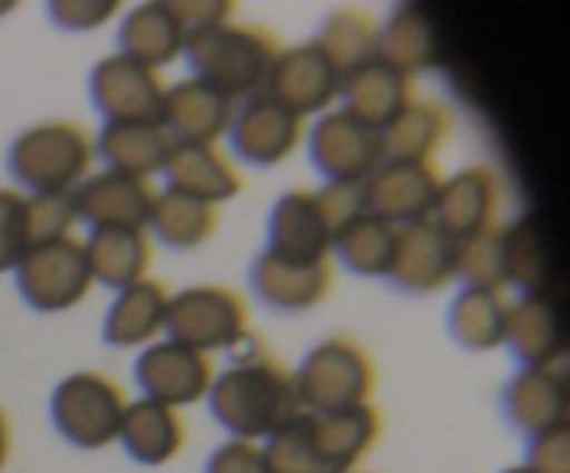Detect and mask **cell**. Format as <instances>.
I'll list each match as a JSON object with an SVG mask.
<instances>
[{"mask_svg":"<svg viewBox=\"0 0 570 473\" xmlns=\"http://www.w3.org/2000/svg\"><path fill=\"white\" fill-rule=\"evenodd\" d=\"M382 437L376 406L306 412L284 423L262 445L271 473H351Z\"/></svg>","mask_w":570,"mask_h":473,"instance_id":"1","label":"cell"},{"mask_svg":"<svg viewBox=\"0 0 570 473\" xmlns=\"http://www.w3.org/2000/svg\"><path fill=\"white\" fill-rule=\"evenodd\" d=\"M212 415L234 434V440L271 437L301 412L293 373L271 356L237 362L209 387Z\"/></svg>","mask_w":570,"mask_h":473,"instance_id":"2","label":"cell"},{"mask_svg":"<svg viewBox=\"0 0 570 473\" xmlns=\"http://www.w3.org/2000/svg\"><path fill=\"white\" fill-rule=\"evenodd\" d=\"M184 56L195 78L220 89L228 98H250L262 92L273 61L282 53L276 33L243 22H215L187 33Z\"/></svg>","mask_w":570,"mask_h":473,"instance_id":"3","label":"cell"},{"mask_svg":"<svg viewBox=\"0 0 570 473\" xmlns=\"http://www.w3.org/2000/svg\"><path fill=\"white\" fill-rule=\"evenodd\" d=\"M362 211L360 187L293 189L271 215V245L267 250L298 262H323L334 248V237L348 217Z\"/></svg>","mask_w":570,"mask_h":473,"instance_id":"4","label":"cell"},{"mask_svg":"<svg viewBox=\"0 0 570 473\" xmlns=\"http://www.w3.org/2000/svg\"><path fill=\"white\" fill-rule=\"evenodd\" d=\"M92 139L76 122H42L11 142L9 170L33 195L72 193L92 165Z\"/></svg>","mask_w":570,"mask_h":473,"instance_id":"5","label":"cell"},{"mask_svg":"<svg viewBox=\"0 0 570 473\" xmlns=\"http://www.w3.org/2000/svg\"><path fill=\"white\" fill-rule=\"evenodd\" d=\"M293 382L301 410L343 412L371 404L376 371L362 345L332 337L304 356L298 373H293Z\"/></svg>","mask_w":570,"mask_h":473,"instance_id":"6","label":"cell"},{"mask_svg":"<svg viewBox=\"0 0 570 473\" xmlns=\"http://www.w3.org/2000/svg\"><path fill=\"white\" fill-rule=\"evenodd\" d=\"M126 406V393L109 376L81 371L53 390L50 415L61 437L78 449L95 451L115 443Z\"/></svg>","mask_w":570,"mask_h":473,"instance_id":"7","label":"cell"},{"mask_svg":"<svg viewBox=\"0 0 570 473\" xmlns=\"http://www.w3.org/2000/svg\"><path fill=\"white\" fill-rule=\"evenodd\" d=\"M165 328L173 343L209 354L243 343L248 334V309L245 300L228 287L204 284L167 300Z\"/></svg>","mask_w":570,"mask_h":473,"instance_id":"8","label":"cell"},{"mask_svg":"<svg viewBox=\"0 0 570 473\" xmlns=\"http://www.w3.org/2000/svg\"><path fill=\"white\" fill-rule=\"evenodd\" d=\"M14 282L26 304L37 312H65L81 304L92 287L83 243L70 234L42 239L14 267Z\"/></svg>","mask_w":570,"mask_h":473,"instance_id":"9","label":"cell"},{"mask_svg":"<svg viewBox=\"0 0 570 473\" xmlns=\"http://www.w3.org/2000/svg\"><path fill=\"white\" fill-rule=\"evenodd\" d=\"M309 154L317 170L337 187H360L384 165L382 137L345 109L321 117L309 134Z\"/></svg>","mask_w":570,"mask_h":473,"instance_id":"10","label":"cell"},{"mask_svg":"<svg viewBox=\"0 0 570 473\" xmlns=\"http://www.w3.org/2000/svg\"><path fill=\"white\" fill-rule=\"evenodd\" d=\"M440 184L443 176L432 161H384L360 184L362 211L395 228L429 220Z\"/></svg>","mask_w":570,"mask_h":473,"instance_id":"11","label":"cell"},{"mask_svg":"<svg viewBox=\"0 0 570 473\" xmlns=\"http://www.w3.org/2000/svg\"><path fill=\"white\" fill-rule=\"evenodd\" d=\"M89 92L106 122H159L165 100L159 72L128 56H106L92 70Z\"/></svg>","mask_w":570,"mask_h":473,"instance_id":"12","label":"cell"},{"mask_svg":"<svg viewBox=\"0 0 570 473\" xmlns=\"http://www.w3.org/2000/svg\"><path fill=\"white\" fill-rule=\"evenodd\" d=\"M460 243L449 237L434 220L395 228L393 265L387 278L406 293H438L456 278Z\"/></svg>","mask_w":570,"mask_h":473,"instance_id":"13","label":"cell"},{"mask_svg":"<svg viewBox=\"0 0 570 473\" xmlns=\"http://www.w3.org/2000/svg\"><path fill=\"white\" fill-rule=\"evenodd\" d=\"M340 83H343V76L337 72V67L312 42L278 53L262 92L293 115L306 117L326 109L340 95Z\"/></svg>","mask_w":570,"mask_h":473,"instance_id":"14","label":"cell"},{"mask_svg":"<svg viewBox=\"0 0 570 473\" xmlns=\"http://www.w3.org/2000/svg\"><path fill=\"white\" fill-rule=\"evenodd\" d=\"M304 131V117L284 109L265 92L250 95L234 111V120L228 126L232 145L239 159L256 167H273L287 159L301 145Z\"/></svg>","mask_w":570,"mask_h":473,"instance_id":"15","label":"cell"},{"mask_svg":"<svg viewBox=\"0 0 570 473\" xmlns=\"http://www.w3.org/2000/svg\"><path fill=\"white\" fill-rule=\"evenodd\" d=\"M212 378L215 371L209 356L173 339L150 345L137 359V382L145 398L159 401L173 410L204 398L212 387Z\"/></svg>","mask_w":570,"mask_h":473,"instance_id":"16","label":"cell"},{"mask_svg":"<svg viewBox=\"0 0 570 473\" xmlns=\"http://www.w3.org/2000/svg\"><path fill=\"white\" fill-rule=\"evenodd\" d=\"M499 204L501 184L495 173L490 167H465L440 184L429 220L438 223L454 243H465L493 228Z\"/></svg>","mask_w":570,"mask_h":473,"instance_id":"17","label":"cell"},{"mask_svg":"<svg viewBox=\"0 0 570 473\" xmlns=\"http://www.w3.org/2000/svg\"><path fill=\"white\" fill-rule=\"evenodd\" d=\"M156 193L142 178L104 170L72 189L78 220L89 228H145L150 223Z\"/></svg>","mask_w":570,"mask_h":473,"instance_id":"18","label":"cell"},{"mask_svg":"<svg viewBox=\"0 0 570 473\" xmlns=\"http://www.w3.org/2000/svg\"><path fill=\"white\" fill-rule=\"evenodd\" d=\"M234 100L220 89L187 78L176 87L165 89L159 122L176 148L181 145H215L223 131H228L234 120Z\"/></svg>","mask_w":570,"mask_h":473,"instance_id":"19","label":"cell"},{"mask_svg":"<svg viewBox=\"0 0 570 473\" xmlns=\"http://www.w3.org/2000/svg\"><path fill=\"white\" fill-rule=\"evenodd\" d=\"M504 415L529 440L538 434L568 426L566 371L551 367H523L504 387Z\"/></svg>","mask_w":570,"mask_h":473,"instance_id":"20","label":"cell"},{"mask_svg":"<svg viewBox=\"0 0 570 473\" xmlns=\"http://www.w3.org/2000/svg\"><path fill=\"white\" fill-rule=\"evenodd\" d=\"M250 284L256 298L271 309H312L332 289V262H298L265 250L250 267Z\"/></svg>","mask_w":570,"mask_h":473,"instance_id":"21","label":"cell"},{"mask_svg":"<svg viewBox=\"0 0 570 473\" xmlns=\"http://www.w3.org/2000/svg\"><path fill=\"white\" fill-rule=\"evenodd\" d=\"M176 142L161 122H106L98 137V154L106 170L128 178H142L165 170Z\"/></svg>","mask_w":570,"mask_h":473,"instance_id":"22","label":"cell"},{"mask_svg":"<svg viewBox=\"0 0 570 473\" xmlns=\"http://www.w3.org/2000/svg\"><path fill=\"white\" fill-rule=\"evenodd\" d=\"M345 111L371 128H384L404 106L412 104V81L384 59L348 72L340 83Z\"/></svg>","mask_w":570,"mask_h":473,"instance_id":"23","label":"cell"},{"mask_svg":"<svg viewBox=\"0 0 570 473\" xmlns=\"http://www.w3.org/2000/svg\"><path fill=\"white\" fill-rule=\"evenodd\" d=\"M167 189L217 206L243 189V176L217 145H181L165 165Z\"/></svg>","mask_w":570,"mask_h":473,"instance_id":"24","label":"cell"},{"mask_svg":"<svg viewBox=\"0 0 570 473\" xmlns=\"http://www.w3.org/2000/svg\"><path fill=\"white\" fill-rule=\"evenodd\" d=\"M184 437H187V428L178 410L150 398H139L126 406L120 434H117L128 456L142 465L170 462L181 451Z\"/></svg>","mask_w":570,"mask_h":473,"instance_id":"25","label":"cell"},{"mask_svg":"<svg viewBox=\"0 0 570 473\" xmlns=\"http://www.w3.org/2000/svg\"><path fill=\"white\" fill-rule=\"evenodd\" d=\"M150 239L145 228H92L83 243L92 282L106 287L126 289L131 284L148 278L150 267Z\"/></svg>","mask_w":570,"mask_h":473,"instance_id":"26","label":"cell"},{"mask_svg":"<svg viewBox=\"0 0 570 473\" xmlns=\"http://www.w3.org/2000/svg\"><path fill=\"white\" fill-rule=\"evenodd\" d=\"M523 367H551L566 354L560 317L546 295H523L507 312V337Z\"/></svg>","mask_w":570,"mask_h":473,"instance_id":"27","label":"cell"},{"mask_svg":"<svg viewBox=\"0 0 570 473\" xmlns=\"http://www.w3.org/2000/svg\"><path fill=\"white\" fill-rule=\"evenodd\" d=\"M167 300L170 295L154 278H142V282L120 289L111 309L106 312L104 343L115 345V348L145 345L159 328H165Z\"/></svg>","mask_w":570,"mask_h":473,"instance_id":"28","label":"cell"},{"mask_svg":"<svg viewBox=\"0 0 570 473\" xmlns=\"http://www.w3.org/2000/svg\"><path fill=\"white\" fill-rule=\"evenodd\" d=\"M187 33L170 3H142L122 20L120 53L145 67H159L184 50Z\"/></svg>","mask_w":570,"mask_h":473,"instance_id":"29","label":"cell"},{"mask_svg":"<svg viewBox=\"0 0 570 473\" xmlns=\"http://www.w3.org/2000/svg\"><path fill=\"white\" fill-rule=\"evenodd\" d=\"M449 126L451 120L443 106L412 100L387 126L379 128L384 161H429L443 145Z\"/></svg>","mask_w":570,"mask_h":473,"instance_id":"30","label":"cell"},{"mask_svg":"<svg viewBox=\"0 0 570 473\" xmlns=\"http://www.w3.org/2000/svg\"><path fill=\"white\" fill-rule=\"evenodd\" d=\"M507 312L501 289L465 287L449 312L451 334L468 351H493L504 345Z\"/></svg>","mask_w":570,"mask_h":473,"instance_id":"31","label":"cell"},{"mask_svg":"<svg viewBox=\"0 0 570 473\" xmlns=\"http://www.w3.org/2000/svg\"><path fill=\"white\" fill-rule=\"evenodd\" d=\"M148 226L170 248L189 250L198 248L217 231L220 211H217V206L189 198L176 189H167V193H156Z\"/></svg>","mask_w":570,"mask_h":473,"instance_id":"32","label":"cell"},{"mask_svg":"<svg viewBox=\"0 0 570 473\" xmlns=\"http://www.w3.org/2000/svg\"><path fill=\"white\" fill-rule=\"evenodd\" d=\"M317 48L328 56L340 76L360 70L379 59V45H382V31L376 20L360 9H340L323 26L321 37L315 39Z\"/></svg>","mask_w":570,"mask_h":473,"instance_id":"33","label":"cell"},{"mask_svg":"<svg viewBox=\"0 0 570 473\" xmlns=\"http://www.w3.org/2000/svg\"><path fill=\"white\" fill-rule=\"evenodd\" d=\"M332 250H337L343 265L356 276L387 278L395 250V226L367 215V211H356L343 223Z\"/></svg>","mask_w":570,"mask_h":473,"instance_id":"34","label":"cell"},{"mask_svg":"<svg viewBox=\"0 0 570 473\" xmlns=\"http://www.w3.org/2000/svg\"><path fill=\"white\" fill-rule=\"evenodd\" d=\"M379 59L393 65L404 76L421 72L438 59V33L432 20L417 9H399L382 31Z\"/></svg>","mask_w":570,"mask_h":473,"instance_id":"35","label":"cell"},{"mask_svg":"<svg viewBox=\"0 0 570 473\" xmlns=\"http://www.w3.org/2000/svg\"><path fill=\"white\" fill-rule=\"evenodd\" d=\"M501 270H504V284H515L527 295H546L549 259H546L543 234L534 220H518L501 228Z\"/></svg>","mask_w":570,"mask_h":473,"instance_id":"36","label":"cell"},{"mask_svg":"<svg viewBox=\"0 0 570 473\" xmlns=\"http://www.w3.org/2000/svg\"><path fill=\"white\" fill-rule=\"evenodd\" d=\"M39 239L33 200L14 189H0V273L14 270Z\"/></svg>","mask_w":570,"mask_h":473,"instance_id":"37","label":"cell"},{"mask_svg":"<svg viewBox=\"0 0 570 473\" xmlns=\"http://www.w3.org/2000/svg\"><path fill=\"white\" fill-rule=\"evenodd\" d=\"M456 276L465 287H504V270H501V228H488L479 237L460 243L456 250Z\"/></svg>","mask_w":570,"mask_h":473,"instance_id":"38","label":"cell"},{"mask_svg":"<svg viewBox=\"0 0 570 473\" xmlns=\"http://www.w3.org/2000/svg\"><path fill=\"white\" fill-rule=\"evenodd\" d=\"M523 465L534 473H570V428L560 426L529 440Z\"/></svg>","mask_w":570,"mask_h":473,"instance_id":"39","label":"cell"},{"mask_svg":"<svg viewBox=\"0 0 570 473\" xmlns=\"http://www.w3.org/2000/svg\"><path fill=\"white\" fill-rule=\"evenodd\" d=\"M206 473H271L262 445L248 440H228L209 456Z\"/></svg>","mask_w":570,"mask_h":473,"instance_id":"40","label":"cell"},{"mask_svg":"<svg viewBox=\"0 0 570 473\" xmlns=\"http://www.w3.org/2000/svg\"><path fill=\"white\" fill-rule=\"evenodd\" d=\"M117 9H120L117 3H87V0L67 3V0H61V3L50 6V17L65 31H92V28L104 26Z\"/></svg>","mask_w":570,"mask_h":473,"instance_id":"41","label":"cell"},{"mask_svg":"<svg viewBox=\"0 0 570 473\" xmlns=\"http://www.w3.org/2000/svg\"><path fill=\"white\" fill-rule=\"evenodd\" d=\"M173 14L181 22L184 33L200 31L215 22H226L232 17L234 3H170Z\"/></svg>","mask_w":570,"mask_h":473,"instance_id":"42","label":"cell"},{"mask_svg":"<svg viewBox=\"0 0 570 473\" xmlns=\"http://www.w3.org/2000/svg\"><path fill=\"white\" fill-rule=\"evenodd\" d=\"M9 454H11V428H9V421H6L3 410H0V471H3Z\"/></svg>","mask_w":570,"mask_h":473,"instance_id":"43","label":"cell"},{"mask_svg":"<svg viewBox=\"0 0 570 473\" xmlns=\"http://www.w3.org/2000/svg\"><path fill=\"white\" fill-rule=\"evenodd\" d=\"M504 473H534V471H529L527 465H515V467H507Z\"/></svg>","mask_w":570,"mask_h":473,"instance_id":"44","label":"cell"},{"mask_svg":"<svg viewBox=\"0 0 570 473\" xmlns=\"http://www.w3.org/2000/svg\"><path fill=\"white\" fill-rule=\"evenodd\" d=\"M351 473H354V471H351Z\"/></svg>","mask_w":570,"mask_h":473,"instance_id":"45","label":"cell"}]
</instances>
